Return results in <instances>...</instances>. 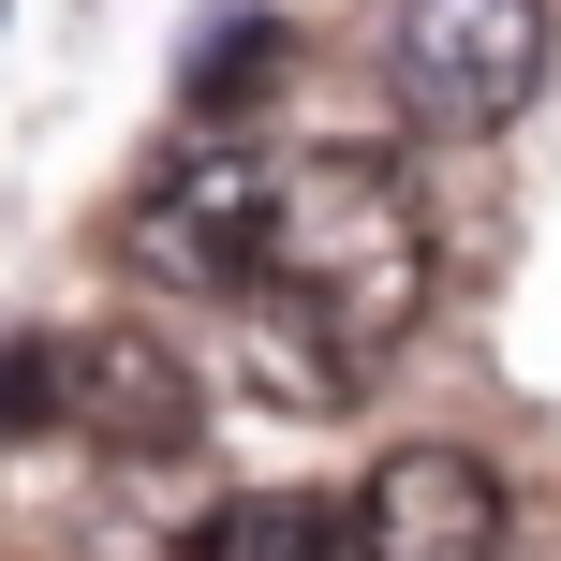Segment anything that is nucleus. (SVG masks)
<instances>
[{
	"instance_id": "1",
	"label": "nucleus",
	"mask_w": 561,
	"mask_h": 561,
	"mask_svg": "<svg viewBox=\"0 0 561 561\" xmlns=\"http://www.w3.org/2000/svg\"><path fill=\"white\" fill-rule=\"evenodd\" d=\"M266 385L296 399H355L385 340H414L428 310V207L385 148H325V163H280L266 207Z\"/></svg>"
},
{
	"instance_id": "2",
	"label": "nucleus",
	"mask_w": 561,
	"mask_h": 561,
	"mask_svg": "<svg viewBox=\"0 0 561 561\" xmlns=\"http://www.w3.org/2000/svg\"><path fill=\"white\" fill-rule=\"evenodd\" d=\"M266 207H280V163L252 134H178L134 178V207H118V266L163 280V296H252L266 280Z\"/></svg>"
},
{
	"instance_id": "3",
	"label": "nucleus",
	"mask_w": 561,
	"mask_h": 561,
	"mask_svg": "<svg viewBox=\"0 0 561 561\" xmlns=\"http://www.w3.org/2000/svg\"><path fill=\"white\" fill-rule=\"evenodd\" d=\"M385 75L414 134H503L547 89V0H385Z\"/></svg>"
},
{
	"instance_id": "4",
	"label": "nucleus",
	"mask_w": 561,
	"mask_h": 561,
	"mask_svg": "<svg viewBox=\"0 0 561 561\" xmlns=\"http://www.w3.org/2000/svg\"><path fill=\"white\" fill-rule=\"evenodd\" d=\"M503 533H517V503L473 444H399L355 503V561H503Z\"/></svg>"
},
{
	"instance_id": "5",
	"label": "nucleus",
	"mask_w": 561,
	"mask_h": 561,
	"mask_svg": "<svg viewBox=\"0 0 561 561\" xmlns=\"http://www.w3.org/2000/svg\"><path fill=\"white\" fill-rule=\"evenodd\" d=\"M59 428L104 444V458H178L207 428V385H193V355L104 325V340H59Z\"/></svg>"
},
{
	"instance_id": "6",
	"label": "nucleus",
	"mask_w": 561,
	"mask_h": 561,
	"mask_svg": "<svg viewBox=\"0 0 561 561\" xmlns=\"http://www.w3.org/2000/svg\"><path fill=\"white\" fill-rule=\"evenodd\" d=\"M193 561H355V533H340V503H310V488H237L193 533Z\"/></svg>"
},
{
	"instance_id": "7",
	"label": "nucleus",
	"mask_w": 561,
	"mask_h": 561,
	"mask_svg": "<svg viewBox=\"0 0 561 561\" xmlns=\"http://www.w3.org/2000/svg\"><path fill=\"white\" fill-rule=\"evenodd\" d=\"M266 59H280V30H266V15H207V30H193V75H178V89H193L207 134H222V104L266 75Z\"/></svg>"
}]
</instances>
